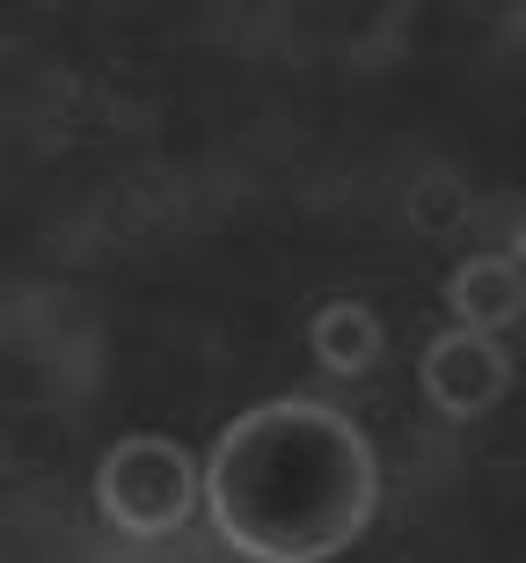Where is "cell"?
I'll list each match as a JSON object with an SVG mask.
<instances>
[{
	"label": "cell",
	"mask_w": 526,
	"mask_h": 563,
	"mask_svg": "<svg viewBox=\"0 0 526 563\" xmlns=\"http://www.w3.org/2000/svg\"><path fill=\"white\" fill-rule=\"evenodd\" d=\"M380 498L373 446L344 410L264 402L227 424L205 468V505L249 563H329L366 534Z\"/></svg>",
	"instance_id": "obj_1"
},
{
	"label": "cell",
	"mask_w": 526,
	"mask_h": 563,
	"mask_svg": "<svg viewBox=\"0 0 526 563\" xmlns=\"http://www.w3.org/2000/svg\"><path fill=\"white\" fill-rule=\"evenodd\" d=\"M96 498L125 534H176L198 512V461L161 432H132L103 454Z\"/></svg>",
	"instance_id": "obj_2"
},
{
	"label": "cell",
	"mask_w": 526,
	"mask_h": 563,
	"mask_svg": "<svg viewBox=\"0 0 526 563\" xmlns=\"http://www.w3.org/2000/svg\"><path fill=\"white\" fill-rule=\"evenodd\" d=\"M505 344L483 330H446L424 344V396L439 402L446 418H483L490 402L505 396Z\"/></svg>",
	"instance_id": "obj_3"
},
{
	"label": "cell",
	"mask_w": 526,
	"mask_h": 563,
	"mask_svg": "<svg viewBox=\"0 0 526 563\" xmlns=\"http://www.w3.org/2000/svg\"><path fill=\"white\" fill-rule=\"evenodd\" d=\"M454 314H461V330H483V336H497L505 322H519L526 314L519 256H468L461 272H454Z\"/></svg>",
	"instance_id": "obj_4"
},
{
	"label": "cell",
	"mask_w": 526,
	"mask_h": 563,
	"mask_svg": "<svg viewBox=\"0 0 526 563\" xmlns=\"http://www.w3.org/2000/svg\"><path fill=\"white\" fill-rule=\"evenodd\" d=\"M307 344H315V358L329 374H366L380 358V314L366 308V300H329V308L315 314Z\"/></svg>",
	"instance_id": "obj_5"
}]
</instances>
